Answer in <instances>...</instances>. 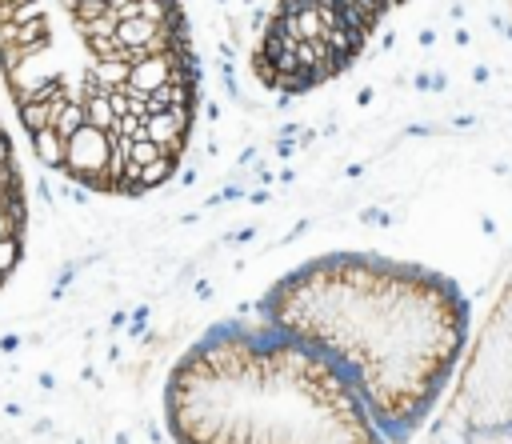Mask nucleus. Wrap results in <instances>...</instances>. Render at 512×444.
I'll list each match as a JSON object with an SVG mask.
<instances>
[{
  "label": "nucleus",
  "instance_id": "obj_1",
  "mask_svg": "<svg viewBox=\"0 0 512 444\" xmlns=\"http://www.w3.org/2000/svg\"><path fill=\"white\" fill-rule=\"evenodd\" d=\"M0 80L52 172L144 196L188 152L200 72L180 0H0Z\"/></svg>",
  "mask_w": 512,
  "mask_h": 444
},
{
  "label": "nucleus",
  "instance_id": "obj_2",
  "mask_svg": "<svg viewBox=\"0 0 512 444\" xmlns=\"http://www.w3.org/2000/svg\"><path fill=\"white\" fill-rule=\"evenodd\" d=\"M260 320L324 352L388 440H408L432 416L468 344L460 288L380 252H324L296 264L264 292Z\"/></svg>",
  "mask_w": 512,
  "mask_h": 444
},
{
  "label": "nucleus",
  "instance_id": "obj_3",
  "mask_svg": "<svg viewBox=\"0 0 512 444\" xmlns=\"http://www.w3.org/2000/svg\"><path fill=\"white\" fill-rule=\"evenodd\" d=\"M176 444H388L356 384L268 320H220L168 372Z\"/></svg>",
  "mask_w": 512,
  "mask_h": 444
},
{
  "label": "nucleus",
  "instance_id": "obj_4",
  "mask_svg": "<svg viewBox=\"0 0 512 444\" xmlns=\"http://www.w3.org/2000/svg\"><path fill=\"white\" fill-rule=\"evenodd\" d=\"M404 0H280L252 48V72L268 92L304 96L348 72L372 32Z\"/></svg>",
  "mask_w": 512,
  "mask_h": 444
},
{
  "label": "nucleus",
  "instance_id": "obj_5",
  "mask_svg": "<svg viewBox=\"0 0 512 444\" xmlns=\"http://www.w3.org/2000/svg\"><path fill=\"white\" fill-rule=\"evenodd\" d=\"M460 380L448 400L440 436L460 444L512 436V280L496 296L476 344L456 364Z\"/></svg>",
  "mask_w": 512,
  "mask_h": 444
},
{
  "label": "nucleus",
  "instance_id": "obj_6",
  "mask_svg": "<svg viewBox=\"0 0 512 444\" xmlns=\"http://www.w3.org/2000/svg\"><path fill=\"white\" fill-rule=\"evenodd\" d=\"M28 240V200H24V176L16 160L12 132L0 112V288L12 280V272L24 260Z\"/></svg>",
  "mask_w": 512,
  "mask_h": 444
}]
</instances>
